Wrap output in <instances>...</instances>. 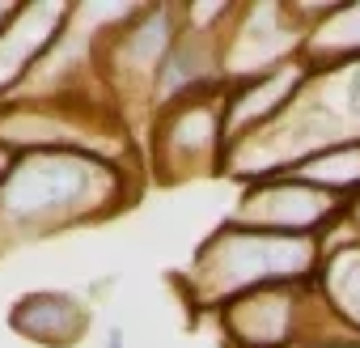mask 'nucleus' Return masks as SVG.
<instances>
[{"mask_svg":"<svg viewBox=\"0 0 360 348\" xmlns=\"http://www.w3.org/2000/svg\"><path fill=\"white\" fill-rule=\"evenodd\" d=\"M148 183L144 166L98 153H18L0 183V259L119 217Z\"/></svg>","mask_w":360,"mask_h":348,"instance_id":"obj_1","label":"nucleus"},{"mask_svg":"<svg viewBox=\"0 0 360 348\" xmlns=\"http://www.w3.org/2000/svg\"><path fill=\"white\" fill-rule=\"evenodd\" d=\"M322 272V242L297 238V234H267L238 221H221L191 255V268L183 272L178 289L195 310L217 314L233 297H246L255 289L271 285H301L318 280Z\"/></svg>","mask_w":360,"mask_h":348,"instance_id":"obj_2","label":"nucleus"},{"mask_svg":"<svg viewBox=\"0 0 360 348\" xmlns=\"http://www.w3.org/2000/svg\"><path fill=\"white\" fill-rule=\"evenodd\" d=\"M225 149H229L225 94H204V98H187L157 111L140 140L144 174L148 183H161V187H183V183L208 179V174H221Z\"/></svg>","mask_w":360,"mask_h":348,"instance_id":"obj_3","label":"nucleus"},{"mask_svg":"<svg viewBox=\"0 0 360 348\" xmlns=\"http://www.w3.org/2000/svg\"><path fill=\"white\" fill-rule=\"evenodd\" d=\"M217 327L225 348H297L322 335H339L318 280L301 285H271L246 297H233L217 310Z\"/></svg>","mask_w":360,"mask_h":348,"instance_id":"obj_4","label":"nucleus"},{"mask_svg":"<svg viewBox=\"0 0 360 348\" xmlns=\"http://www.w3.org/2000/svg\"><path fill=\"white\" fill-rule=\"evenodd\" d=\"M305 39H309V18L301 5H288V0L238 5L221 43L225 81L238 85V81H250V77H263L301 60Z\"/></svg>","mask_w":360,"mask_h":348,"instance_id":"obj_5","label":"nucleus"},{"mask_svg":"<svg viewBox=\"0 0 360 348\" xmlns=\"http://www.w3.org/2000/svg\"><path fill=\"white\" fill-rule=\"evenodd\" d=\"M352 217V204L297 179V174H276V179L246 183L238 192V204L229 221L267 230V234H297V238H326Z\"/></svg>","mask_w":360,"mask_h":348,"instance_id":"obj_6","label":"nucleus"},{"mask_svg":"<svg viewBox=\"0 0 360 348\" xmlns=\"http://www.w3.org/2000/svg\"><path fill=\"white\" fill-rule=\"evenodd\" d=\"M68 18H72V5H56V0L18 5L9 26L0 30V102H9L30 81L39 60L60 43Z\"/></svg>","mask_w":360,"mask_h":348,"instance_id":"obj_7","label":"nucleus"},{"mask_svg":"<svg viewBox=\"0 0 360 348\" xmlns=\"http://www.w3.org/2000/svg\"><path fill=\"white\" fill-rule=\"evenodd\" d=\"M305 85H309L305 60H292V64H284L276 73H263V77H250V81L229 85L225 89V132H229V144L255 136L267 123H276L301 98Z\"/></svg>","mask_w":360,"mask_h":348,"instance_id":"obj_8","label":"nucleus"},{"mask_svg":"<svg viewBox=\"0 0 360 348\" xmlns=\"http://www.w3.org/2000/svg\"><path fill=\"white\" fill-rule=\"evenodd\" d=\"M89 323H94V310L64 289H34L9 306V327L22 340L47 344V348H72L77 340H85Z\"/></svg>","mask_w":360,"mask_h":348,"instance_id":"obj_9","label":"nucleus"},{"mask_svg":"<svg viewBox=\"0 0 360 348\" xmlns=\"http://www.w3.org/2000/svg\"><path fill=\"white\" fill-rule=\"evenodd\" d=\"M318 289H322L335 323L347 335H360V230L352 225V217L335 234L322 238Z\"/></svg>","mask_w":360,"mask_h":348,"instance_id":"obj_10","label":"nucleus"},{"mask_svg":"<svg viewBox=\"0 0 360 348\" xmlns=\"http://www.w3.org/2000/svg\"><path fill=\"white\" fill-rule=\"evenodd\" d=\"M301 60L309 73H330L360 60V0H326Z\"/></svg>","mask_w":360,"mask_h":348,"instance_id":"obj_11","label":"nucleus"},{"mask_svg":"<svg viewBox=\"0 0 360 348\" xmlns=\"http://www.w3.org/2000/svg\"><path fill=\"white\" fill-rule=\"evenodd\" d=\"M288 174H297V179H305V183H314V187H322V192H330V196H339L356 209L360 204V136L356 140H335V144L309 153Z\"/></svg>","mask_w":360,"mask_h":348,"instance_id":"obj_12","label":"nucleus"},{"mask_svg":"<svg viewBox=\"0 0 360 348\" xmlns=\"http://www.w3.org/2000/svg\"><path fill=\"white\" fill-rule=\"evenodd\" d=\"M13 13H18V5H0V30L9 26V18H13Z\"/></svg>","mask_w":360,"mask_h":348,"instance_id":"obj_13","label":"nucleus"},{"mask_svg":"<svg viewBox=\"0 0 360 348\" xmlns=\"http://www.w3.org/2000/svg\"><path fill=\"white\" fill-rule=\"evenodd\" d=\"M9 161H13V153H5V149H0V183H5V170H9Z\"/></svg>","mask_w":360,"mask_h":348,"instance_id":"obj_14","label":"nucleus"}]
</instances>
